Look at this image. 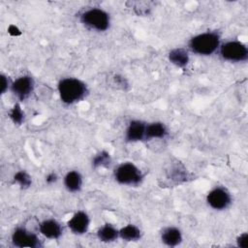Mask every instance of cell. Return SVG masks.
<instances>
[{"label":"cell","instance_id":"30bf717a","mask_svg":"<svg viewBox=\"0 0 248 248\" xmlns=\"http://www.w3.org/2000/svg\"><path fill=\"white\" fill-rule=\"evenodd\" d=\"M62 227L61 225L53 219L45 220L40 224V232L43 235L50 239L59 238L62 234Z\"/></svg>","mask_w":248,"mask_h":248},{"label":"cell","instance_id":"603a6c76","mask_svg":"<svg viewBox=\"0 0 248 248\" xmlns=\"http://www.w3.org/2000/svg\"><path fill=\"white\" fill-rule=\"evenodd\" d=\"M8 84H9V80L5 76H1V92L4 93L6 91V89L8 88Z\"/></svg>","mask_w":248,"mask_h":248},{"label":"cell","instance_id":"44dd1931","mask_svg":"<svg viewBox=\"0 0 248 248\" xmlns=\"http://www.w3.org/2000/svg\"><path fill=\"white\" fill-rule=\"evenodd\" d=\"M150 2H134L133 3V7L135 12L139 15V16H145L148 15L151 7L149 6Z\"/></svg>","mask_w":248,"mask_h":248},{"label":"cell","instance_id":"9a60e30c","mask_svg":"<svg viewBox=\"0 0 248 248\" xmlns=\"http://www.w3.org/2000/svg\"><path fill=\"white\" fill-rule=\"evenodd\" d=\"M170 61L177 67H184L189 62V54L184 48H174L169 53Z\"/></svg>","mask_w":248,"mask_h":248},{"label":"cell","instance_id":"2e32d148","mask_svg":"<svg viewBox=\"0 0 248 248\" xmlns=\"http://www.w3.org/2000/svg\"><path fill=\"white\" fill-rule=\"evenodd\" d=\"M97 235L98 238L103 242H111L117 239L119 236V231H117L113 226L106 224L98 230Z\"/></svg>","mask_w":248,"mask_h":248},{"label":"cell","instance_id":"6da1fadb","mask_svg":"<svg viewBox=\"0 0 248 248\" xmlns=\"http://www.w3.org/2000/svg\"><path fill=\"white\" fill-rule=\"evenodd\" d=\"M58 91L65 104H74L80 101L87 93L85 83L75 78H66L59 81Z\"/></svg>","mask_w":248,"mask_h":248},{"label":"cell","instance_id":"277c9868","mask_svg":"<svg viewBox=\"0 0 248 248\" xmlns=\"http://www.w3.org/2000/svg\"><path fill=\"white\" fill-rule=\"evenodd\" d=\"M115 179L125 185H137L142 180V173L133 163H123L114 171Z\"/></svg>","mask_w":248,"mask_h":248},{"label":"cell","instance_id":"e0dca14e","mask_svg":"<svg viewBox=\"0 0 248 248\" xmlns=\"http://www.w3.org/2000/svg\"><path fill=\"white\" fill-rule=\"evenodd\" d=\"M119 236L126 241H137L140 238V230L135 225H127L119 231Z\"/></svg>","mask_w":248,"mask_h":248},{"label":"cell","instance_id":"8fae6325","mask_svg":"<svg viewBox=\"0 0 248 248\" xmlns=\"http://www.w3.org/2000/svg\"><path fill=\"white\" fill-rule=\"evenodd\" d=\"M145 128L146 125L140 120L131 121L126 131V140L128 141H138L143 140L145 136Z\"/></svg>","mask_w":248,"mask_h":248},{"label":"cell","instance_id":"d6986e66","mask_svg":"<svg viewBox=\"0 0 248 248\" xmlns=\"http://www.w3.org/2000/svg\"><path fill=\"white\" fill-rule=\"evenodd\" d=\"M109 163H110V156L108 152L102 151L93 159L92 165L94 168H99V167H108Z\"/></svg>","mask_w":248,"mask_h":248},{"label":"cell","instance_id":"8992f818","mask_svg":"<svg viewBox=\"0 0 248 248\" xmlns=\"http://www.w3.org/2000/svg\"><path fill=\"white\" fill-rule=\"evenodd\" d=\"M12 242L16 247H40L42 246L39 237L25 230L24 228H17L12 234Z\"/></svg>","mask_w":248,"mask_h":248},{"label":"cell","instance_id":"7402d4cb","mask_svg":"<svg viewBox=\"0 0 248 248\" xmlns=\"http://www.w3.org/2000/svg\"><path fill=\"white\" fill-rule=\"evenodd\" d=\"M236 242H237V246L241 248H246L248 246V233L247 232L241 233L236 238Z\"/></svg>","mask_w":248,"mask_h":248},{"label":"cell","instance_id":"cb8c5ba5","mask_svg":"<svg viewBox=\"0 0 248 248\" xmlns=\"http://www.w3.org/2000/svg\"><path fill=\"white\" fill-rule=\"evenodd\" d=\"M8 32L13 35V36H18L21 34V32L19 31V29L17 27H16L15 25H10L9 26V29H8Z\"/></svg>","mask_w":248,"mask_h":248},{"label":"cell","instance_id":"ba28073f","mask_svg":"<svg viewBox=\"0 0 248 248\" xmlns=\"http://www.w3.org/2000/svg\"><path fill=\"white\" fill-rule=\"evenodd\" d=\"M12 91L19 100H25L33 91L34 80L30 76H22L12 83Z\"/></svg>","mask_w":248,"mask_h":248},{"label":"cell","instance_id":"4fadbf2b","mask_svg":"<svg viewBox=\"0 0 248 248\" xmlns=\"http://www.w3.org/2000/svg\"><path fill=\"white\" fill-rule=\"evenodd\" d=\"M168 135L167 127L161 122H154L146 125L145 128V140L150 139H163Z\"/></svg>","mask_w":248,"mask_h":248},{"label":"cell","instance_id":"7a4b0ae2","mask_svg":"<svg viewBox=\"0 0 248 248\" xmlns=\"http://www.w3.org/2000/svg\"><path fill=\"white\" fill-rule=\"evenodd\" d=\"M220 36L217 32H205L193 37L189 42L191 50L200 55H210L219 46Z\"/></svg>","mask_w":248,"mask_h":248},{"label":"cell","instance_id":"7c38bea8","mask_svg":"<svg viewBox=\"0 0 248 248\" xmlns=\"http://www.w3.org/2000/svg\"><path fill=\"white\" fill-rule=\"evenodd\" d=\"M162 241L168 246H176L182 241L181 232L174 227L166 228L162 232Z\"/></svg>","mask_w":248,"mask_h":248},{"label":"cell","instance_id":"d4e9b609","mask_svg":"<svg viewBox=\"0 0 248 248\" xmlns=\"http://www.w3.org/2000/svg\"><path fill=\"white\" fill-rule=\"evenodd\" d=\"M57 180V175H56V173H54V172H51V173H49L46 177V183H54L55 181Z\"/></svg>","mask_w":248,"mask_h":248},{"label":"cell","instance_id":"5b68a950","mask_svg":"<svg viewBox=\"0 0 248 248\" xmlns=\"http://www.w3.org/2000/svg\"><path fill=\"white\" fill-rule=\"evenodd\" d=\"M220 54L225 60L228 61H245L248 58V48L244 44L238 41H230L222 45Z\"/></svg>","mask_w":248,"mask_h":248},{"label":"cell","instance_id":"3957f363","mask_svg":"<svg viewBox=\"0 0 248 248\" xmlns=\"http://www.w3.org/2000/svg\"><path fill=\"white\" fill-rule=\"evenodd\" d=\"M81 22L92 29L105 31L109 26V16L102 9L93 8L85 11L80 16Z\"/></svg>","mask_w":248,"mask_h":248},{"label":"cell","instance_id":"9c48e42d","mask_svg":"<svg viewBox=\"0 0 248 248\" xmlns=\"http://www.w3.org/2000/svg\"><path fill=\"white\" fill-rule=\"evenodd\" d=\"M89 223L88 215L84 211H78L68 221V227L74 233L82 234L87 232Z\"/></svg>","mask_w":248,"mask_h":248},{"label":"cell","instance_id":"ffe728a7","mask_svg":"<svg viewBox=\"0 0 248 248\" xmlns=\"http://www.w3.org/2000/svg\"><path fill=\"white\" fill-rule=\"evenodd\" d=\"M10 117L16 124H21L24 119V113L18 104H16L10 111Z\"/></svg>","mask_w":248,"mask_h":248},{"label":"cell","instance_id":"52a82bcc","mask_svg":"<svg viewBox=\"0 0 248 248\" xmlns=\"http://www.w3.org/2000/svg\"><path fill=\"white\" fill-rule=\"evenodd\" d=\"M206 201L212 208L216 210H222L231 204L232 198L230 193L225 188L216 187L207 194Z\"/></svg>","mask_w":248,"mask_h":248},{"label":"cell","instance_id":"5bb4252c","mask_svg":"<svg viewBox=\"0 0 248 248\" xmlns=\"http://www.w3.org/2000/svg\"><path fill=\"white\" fill-rule=\"evenodd\" d=\"M64 184L67 190L70 192L79 191L82 184V178L80 173L76 170L69 171L64 177Z\"/></svg>","mask_w":248,"mask_h":248},{"label":"cell","instance_id":"ac0fdd59","mask_svg":"<svg viewBox=\"0 0 248 248\" xmlns=\"http://www.w3.org/2000/svg\"><path fill=\"white\" fill-rule=\"evenodd\" d=\"M14 181L16 182L17 184H19V186L22 189L28 188L32 183V179L30 177V175L27 172H25L24 170L17 171L14 176Z\"/></svg>","mask_w":248,"mask_h":248}]
</instances>
